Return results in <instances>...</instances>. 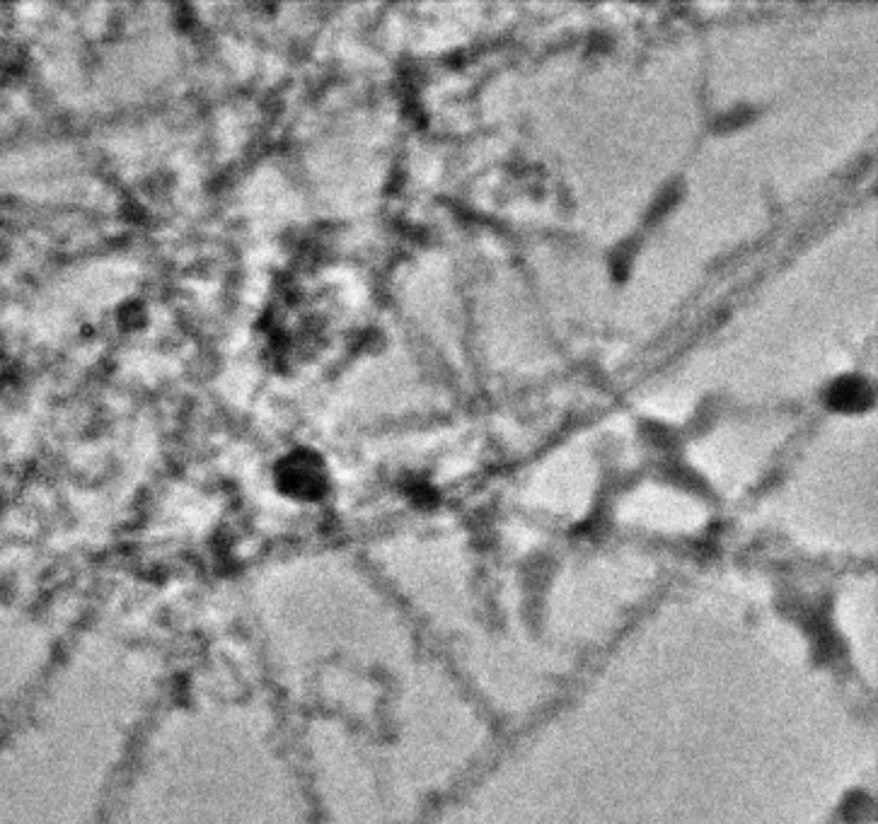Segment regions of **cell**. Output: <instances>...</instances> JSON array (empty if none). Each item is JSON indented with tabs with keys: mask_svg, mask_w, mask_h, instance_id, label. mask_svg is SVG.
Instances as JSON below:
<instances>
[{
	"mask_svg": "<svg viewBox=\"0 0 878 824\" xmlns=\"http://www.w3.org/2000/svg\"><path fill=\"white\" fill-rule=\"evenodd\" d=\"M830 406L840 411H862L874 402V392L871 387L866 385L862 377L857 375H847L840 377L833 387H830Z\"/></svg>",
	"mask_w": 878,
	"mask_h": 824,
	"instance_id": "obj_1",
	"label": "cell"
}]
</instances>
